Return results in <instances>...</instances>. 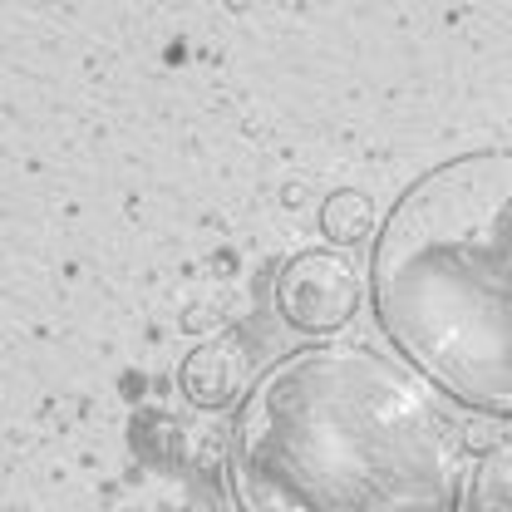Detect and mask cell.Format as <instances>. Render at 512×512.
<instances>
[{
    "instance_id": "obj_1",
    "label": "cell",
    "mask_w": 512,
    "mask_h": 512,
    "mask_svg": "<svg viewBox=\"0 0 512 512\" xmlns=\"http://www.w3.org/2000/svg\"><path fill=\"white\" fill-rule=\"evenodd\" d=\"M227 483L237 512H458L468 444L414 365L325 340L247 389Z\"/></svg>"
},
{
    "instance_id": "obj_2",
    "label": "cell",
    "mask_w": 512,
    "mask_h": 512,
    "mask_svg": "<svg viewBox=\"0 0 512 512\" xmlns=\"http://www.w3.org/2000/svg\"><path fill=\"white\" fill-rule=\"evenodd\" d=\"M370 301L404 365L512 419V148L448 158L399 192L370 252Z\"/></svg>"
},
{
    "instance_id": "obj_3",
    "label": "cell",
    "mask_w": 512,
    "mask_h": 512,
    "mask_svg": "<svg viewBox=\"0 0 512 512\" xmlns=\"http://www.w3.org/2000/svg\"><path fill=\"white\" fill-rule=\"evenodd\" d=\"M276 306L306 335H335L360 311V271L340 252H311L291 256L276 276Z\"/></svg>"
},
{
    "instance_id": "obj_4",
    "label": "cell",
    "mask_w": 512,
    "mask_h": 512,
    "mask_svg": "<svg viewBox=\"0 0 512 512\" xmlns=\"http://www.w3.org/2000/svg\"><path fill=\"white\" fill-rule=\"evenodd\" d=\"M242 384V355H232L227 345H207L183 365V389L197 404H222L232 399Z\"/></svg>"
},
{
    "instance_id": "obj_5",
    "label": "cell",
    "mask_w": 512,
    "mask_h": 512,
    "mask_svg": "<svg viewBox=\"0 0 512 512\" xmlns=\"http://www.w3.org/2000/svg\"><path fill=\"white\" fill-rule=\"evenodd\" d=\"M463 503L468 512H512V434L478 458Z\"/></svg>"
},
{
    "instance_id": "obj_6",
    "label": "cell",
    "mask_w": 512,
    "mask_h": 512,
    "mask_svg": "<svg viewBox=\"0 0 512 512\" xmlns=\"http://www.w3.org/2000/svg\"><path fill=\"white\" fill-rule=\"evenodd\" d=\"M320 232H325V242H365L375 232V202L350 188L330 192L320 202Z\"/></svg>"
}]
</instances>
